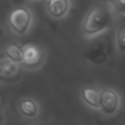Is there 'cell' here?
Wrapping results in <instances>:
<instances>
[{"instance_id": "cell-1", "label": "cell", "mask_w": 125, "mask_h": 125, "mask_svg": "<svg viewBox=\"0 0 125 125\" xmlns=\"http://www.w3.org/2000/svg\"><path fill=\"white\" fill-rule=\"evenodd\" d=\"M116 14L109 1L93 5L85 15L81 23V32L86 38H92L108 31L114 25Z\"/></svg>"}, {"instance_id": "cell-2", "label": "cell", "mask_w": 125, "mask_h": 125, "mask_svg": "<svg viewBox=\"0 0 125 125\" xmlns=\"http://www.w3.org/2000/svg\"><path fill=\"white\" fill-rule=\"evenodd\" d=\"M83 50V57L90 64L100 66L105 64L110 56V46L108 42L100 37L88 39Z\"/></svg>"}, {"instance_id": "cell-3", "label": "cell", "mask_w": 125, "mask_h": 125, "mask_svg": "<svg viewBox=\"0 0 125 125\" xmlns=\"http://www.w3.org/2000/svg\"><path fill=\"white\" fill-rule=\"evenodd\" d=\"M7 21L12 31L17 35L26 34L33 23V13L26 6L18 5L9 12Z\"/></svg>"}, {"instance_id": "cell-4", "label": "cell", "mask_w": 125, "mask_h": 125, "mask_svg": "<svg viewBox=\"0 0 125 125\" xmlns=\"http://www.w3.org/2000/svg\"><path fill=\"white\" fill-rule=\"evenodd\" d=\"M45 52L42 47L35 42L23 45V57L21 62L23 67L28 70H37L44 63Z\"/></svg>"}, {"instance_id": "cell-5", "label": "cell", "mask_w": 125, "mask_h": 125, "mask_svg": "<svg viewBox=\"0 0 125 125\" xmlns=\"http://www.w3.org/2000/svg\"><path fill=\"white\" fill-rule=\"evenodd\" d=\"M121 105V97L116 90L111 87L102 89L100 110L107 116H113L119 111Z\"/></svg>"}, {"instance_id": "cell-6", "label": "cell", "mask_w": 125, "mask_h": 125, "mask_svg": "<svg viewBox=\"0 0 125 125\" xmlns=\"http://www.w3.org/2000/svg\"><path fill=\"white\" fill-rule=\"evenodd\" d=\"M23 66L21 63L15 62L5 55H2L0 59V77L1 82L12 83L20 78Z\"/></svg>"}, {"instance_id": "cell-7", "label": "cell", "mask_w": 125, "mask_h": 125, "mask_svg": "<svg viewBox=\"0 0 125 125\" xmlns=\"http://www.w3.org/2000/svg\"><path fill=\"white\" fill-rule=\"evenodd\" d=\"M71 0H45L46 12L55 20L65 18L71 10Z\"/></svg>"}, {"instance_id": "cell-8", "label": "cell", "mask_w": 125, "mask_h": 125, "mask_svg": "<svg viewBox=\"0 0 125 125\" xmlns=\"http://www.w3.org/2000/svg\"><path fill=\"white\" fill-rule=\"evenodd\" d=\"M102 89L92 85L84 86L81 90V98L83 103L89 108L100 110Z\"/></svg>"}, {"instance_id": "cell-9", "label": "cell", "mask_w": 125, "mask_h": 125, "mask_svg": "<svg viewBox=\"0 0 125 125\" xmlns=\"http://www.w3.org/2000/svg\"><path fill=\"white\" fill-rule=\"evenodd\" d=\"M19 112L27 119L36 118L40 111V108L37 102L30 97L22 99L18 105Z\"/></svg>"}, {"instance_id": "cell-10", "label": "cell", "mask_w": 125, "mask_h": 125, "mask_svg": "<svg viewBox=\"0 0 125 125\" xmlns=\"http://www.w3.org/2000/svg\"><path fill=\"white\" fill-rule=\"evenodd\" d=\"M4 55L9 59L21 64L23 57V45L17 42H11L5 45Z\"/></svg>"}, {"instance_id": "cell-11", "label": "cell", "mask_w": 125, "mask_h": 125, "mask_svg": "<svg viewBox=\"0 0 125 125\" xmlns=\"http://www.w3.org/2000/svg\"><path fill=\"white\" fill-rule=\"evenodd\" d=\"M115 45L117 51L121 54L125 53V21L121 22L115 34Z\"/></svg>"}, {"instance_id": "cell-12", "label": "cell", "mask_w": 125, "mask_h": 125, "mask_svg": "<svg viewBox=\"0 0 125 125\" xmlns=\"http://www.w3.org/2000/svg\"><path fill=\"white\" fill-rule=\"evenodd\" d=\"M116 15L125 17V0H108Z\"/></svg>"}, {"instance_id": "cell-13", "label": "cell", "mask_w": 125, "mask_h": 125, "mask_svg": "<svg viewBox=\"0 0 125 125\" xmlns=\"http://www.w3.org/2000/svg\"><path fill=\"white\" fill-rule=\"evenodd\" d=\"M27 1H40V0H26Z\"/></svg>"}]
</instances>
